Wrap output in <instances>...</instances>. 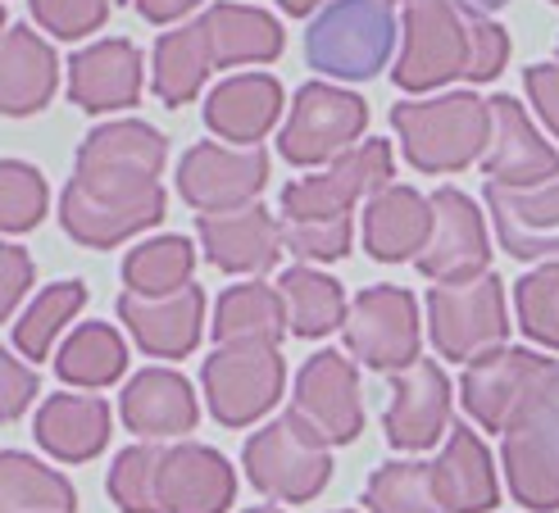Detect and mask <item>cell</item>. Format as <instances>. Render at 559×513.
I'll use <instances>...</instances> for the list:
<instances>
[{
  "label": "cell",
  "mask_w": 559,
  "mask_h": 513,
  "mask_svg": "<svg viewBox=\"0 0 559 513\" xmlns=\"http://www.w3.org/2000/svg\"><path fill=\"white\" fill-rule=\"evenodd\" d=\"M195 232H201L205 260L223 273H269L283 254V227L269 218L264 205L201 214Z\"/></svg>",
  "instance_id": "cell-21"
},
{
  "label": "cell",
  "mask_w": 559,
  "mask_h": 513,
  "mask_svg": "<svg viewBox=\"0 0 559 513\" xmlns=\"http://www.w3.org/2000/svg\"><path fill=\"white\" fill-rule=\"evenodd\" d=\"M550 395H555V405H559V368H555V386H550Z\"/></svg>",
  "instance_id": "cell-50"
},
{
  "label": "cell",
  "mask_w": 559,
  "mask_h": 513,
  "mask_svg": "<svg viewBox=\"0 0 559 513\" xmlns=\"http://www.w3.org/2000/svg\"><path fill=\"white\" fill-rule=\"evenodd\" d=\"M428 205H432V232H428L424 250L414 254L418 273L432 282H468V277L487 273L491 246H487V227H483L478 205L455 187H437L428 195Z\"/></svg>",
  "instance_id": "cell-15"
},
{
  "label": "cell",
  "mask_w": 559,
  "mask_h": 513,
  "mask_svg": "<svg viewBox=\"0 0 559 513\" xmlns=\"http://www.w3.org/2000/svg\"><path fill=\"white\" fill-rule=\"evenodd\" d=\"M237 477L210 445H174L159 454L155 504L159 513H223L233 504Z\"/></svg>",
  "instance_id": "cell-20"
},
{
  "label": "cell",
  "mask_w": 559,
  "mask_h": 513,
  "mask_svg": "<svg viewBox=\"0 0 559 513\" xmlns=\"http://www.w3.org/2000/svg\"><path fill=\"white\" fill-rule=\"evenodd\" d=\"M445 418H451V382L432 359H414L396 368L391 382V405L382 414L386 441L396 450H428L441 441Z\"/></svg>",
  "instance_id": "cell-18"
},
{
  "label": "cell",
  "mask_w": 559,
  "mask_h": 513,
  "mask_svg": "<svg viewBox=\"0 0 559 513\" xmlns=\"http://www.w3.org/2000/svg\"><path fill=\"white\" fill-rule=\"evenodd\" d=\"M132 5H136V14H142L146 23H174V19L191 14L201 0H132Z\"/></svg>",
  "instance_id": "cell-47"
},
{
  "label": "cell",
  "mask_w": 559,
  "mask_h": 513,
  "mask_svg": "<svg viewBox=\"0 0 559 513\" xmlns=\"http://www.w3.org/2000/svg\"><path fill=\"white\" fill-rule=\"evenodd\" d=\"M523 87H527V96H533L542 123L559 136V64H533V69H523Z\"/></svg>",
  "instance_id": "cell-46"
},
{
  "label": "cell",
  "mask_w": 559,
  "mask_h": 513,
  "mask_svg": "<svg viewBox=\"0 0 559 513\" xmlns=\"http://www.w3.org/2000/svg\"><path fill=\"white\" fill-rule=\"evenodd\" d=\"M27 5H33V19L46 27L50 37L78 41V37L96 33V27L109 19V5H115V0H27Z\"/></svg>",
  "instance_id": "cell-42"
},
{
  "label": "cell",
  "mask_w": 559,
  "mask_h": 513,
  "mask_svg": "<svg viewBox=\"0 0 559 513\" xmlns=\"http://www.w3.org/2000/svg\"><path fill=\"white\" fill-rule=\"evenodd\" d=\"M346 513H350V509H346Z\"/></svg>",
  "instance_id": "cell-54"
},
{
  "label": "cell",
  "mask_w": 559,
  "mask_h": 513,
  "mask_svg": "<svg viewBox=\"0 0 559 513\" xmlns=\"http://www.w3.org/2000/svg\"><path fill=\"white\" fill-rule=\"evenodd\" d=\"M277 296H283V313H287V332L296 336H328L346 319V296L332 277L314 273V269H287L277 277Z\"/></svg>",
  "instance_id": "cell-32"
},
{
  "label": "cell",
  "mask_w": 559,
  "mask_h": 513,
  "mask_svg": "<svg viewBox=\"0 0 559 513\" xmlns=\"http://www.w3.org/2000/svg\"><path fill=\"white\" fill-rule=\"evenodd\" d=\"M287 332L283 296L246 282V287H228L214 313V341H277Z\"/></svg>",
  "instance_id": "cell-34"
},
{
  "label": "cell",
  "mask_w": 559,
  "mask_h": 513,
  "mask_svg": "<svg viewBox=\"0 0 559 513\" xmlns=\"http://www.w3.org/2000/svg\"><path fill=\"white\" fill-rule=\"evenodd\" d=\"M373 513H445L432 491V464H386L369 477Z\"/></svg>",
  "instance_id": "cell-37"
},
{
  "label": "cell",
  "mask_w": 559,
  "mask_h": 513,
  "mask_svg": "<svg viewBox=\"0 0 559 513\" xmlns=\"http://www.w3.org/2000/svg\"><path fill=\"white\" fill-rule=\"evenodd\" d=\"M555 386V359H542L533 350H483L473 355L464 373V409L478 418L487 432H506V427Z\"/></svg>",
  "instance_id": "cell-8"
},
{
  "label": "cell",
  "mask_w": 559,
  "mask_h": 513,
  "mask_svg": "<svg viewBox=\"0 0 559 513\" xmlns=\"http://www.w3.org/2000/svg\"><path fill=\"white\" fill-rule=\"evenodd\" d=\"M264 182H269V155L260 146H218V141H201V146H191L187 159L178 164L182 201L201 214L255 205Z\"/></svg>",
  "instance_id": "cell-11"
},
{
  "label": "cell",
  "mask_w": 559,
  "mask_h": 513,
  "mask_svg": "<svg viewBox=\"0 0 559 513\" xmlns=\"http://www.w3.org/2000/svg\"><path fill=\"white\" fill-rule=\"evenodd\" d=\"M355 227L350 214H328V218H283V250H292L296 260L328 264L350 254Z\"/></svg>",
  "instance_id": "cell-39"
},
{
  "label": "cell",
  "mask_w": 559,
  "mask_h": 513,
  "mask_svg": "<svg viewBox=\"0 0 559 513\" xmlns=\"http://www.w3.org/2000/svg\"><path fill=\"white\" fill-rule=\"evenodd\" d=\"M123 422L142 437H182L195 427V395L191 386L169 373V368H146L136 373L123 391V405H119Z\"/></svg>",
  "instance_id": "cell-29"
},
{
  "label": "cell",
  "mask_w": 559,
  "mask_h": 513,
  "mask_svg": "<svg viewBox=\"0 0 559 513\" xmlns=\"http://www.w3.org/2000/svg\"><path fill=\"white\" fill-rule=\"evenodd\" d=\"M205 41H210V60L214 69H237V64H269L283 55V27L273 14L255 10V5H210L201 14Z\"/></svg>",
  "instance_id": "cell-27"
},
{
  "label": "cell",
  "mask_w": 559,
  "mask_h": 513,
  "mask_svg": "<svg viewBox=\"0 0 559 513\" xmlns=\"http://www.w3.org/2000/svg\"><path fill=\"white\" fill-rule=\"evenodd\" d=\"M27 287H33V260H27V250L0 241V323L14 313Z\"/></svg>",
  "instance_id": "cell-45"
},
{
  "label": "cell",
  "mask_w": 559,
  "mask_h": 513,
  "mask_svg": "<svg viewBox=\"0 0 559 513\" xmlns=\"http://www.w3.org/2000/svg\"><path fill=\"white\" fill-rule=\"evenodd\" d=\"M346 350L378 368V373H396V368L418 359V309L405 287H369L359 291L350 313L342 319Z\"/></svg>",
  "instance_id": "cell-10"
},
{
  "label": "cell",
  "mask_w": 559,
  "mask_h": 513,
  "mask_svg": "<svg viewBox=\"0 0 559 513\" xmlns=\"http://www.w3.org/2000/svg\"><path fill=\"white\" fill-rule=\"evenodd\" d=\"M391 50H396V0H323L305 33L310 69L337 82L382 73Z\"/></svg>",
  "instance_id": "cell-2"
},
{
  "label": "cell",
  "mask_w": 559,
  "mask_h": 513,
  "mask_svg": "<svg viewBox=\"0 0 559 513\" xmlns=\"http://www.w3.org/2000/svg\"><path fill=\"white\" fill-rule=\"evenodd\" d=\"M432 346L445 359H473L510 336L506 319V282L496 273H478L468 282H441L428 296Z\"/></svg>",
  "instance_id": "cell-6"
},
{
  "label": "cell",
  "mask_w": 559,
  "mask_h": 513,
  "mask_svg": "<svg viewBox=\"0 0 559 513\" xmlns=\"http://www.w3.org/2000/svg\"><path fill=\"white\" fill-rule=\"evenodd\" d=\"M391 128H396L405 159L418 174H460L487 151L491 114L487 100L473 92H455L437 100L391 105Z\"/></svg>",
  "instance_id": "cell-3"
},
{
  "label": "cell",
  "mask_w": 559,
  "mask_h": 513,
  "mask_svg": "<svg viewBox=\"0 0 559 513\" xmlns=\"http://www.w3.org/2000/svg\"><path fill=\"white\" fill-rule=\"evenodd\" d=\"M164 159L169 141L151 123H105L78 146L73 182L64 187L60 223L78 246L109 250L164 218Z\"/></svg>",
  "instance_id": "cell-1"
},
{
  "label": "cell",
  "mask_w": 559,
  "mask_h": 513,
  "mask_svg": "<svg viewBox=\"0 0 559 513\" xmlns=\"http://www.w3.org/2000/svg\"><path fill=\"white\" fill-rule=\"evenodd\" d=\"M292 418L323 445H350L365 432V405H359V378L350 359L323 350L300 368Z\"/></svg>",
  "instance_id": "cell-12"
},
{
  "label": "cell",
  "mask_w": 559,
  "mask_h": 513,
  "mask_svg": "<svg viewBox=\"0 0 559 513\" xmlns=\"http://www.w3.org/2000/svg\"><path fill=\"white\" fill-rule=\"evenodd\" d=\"M210 69H214V60H210V41H205L201 19L187 27H174V33H164L155 41V96L164 105H187L201 92Z\"/></svg>",
  "instance_id": "cell-30"
},
{
  "label": "cell",
  "mask_w": 559,
  "mask_h": 513,
  "mask_svg": "<svg viewBox=\"0 0 559 513\" xmlns=\"http://www.w3.org/2000/svg\"><path fill=\"white\" fill-rule=\"evenodd\" d=\"M369 128V105L355 92L328 87V82H305L296 105L277 136V151L292 164H328L350 151Z\"/></svg>",
  "instance_id": "cell-9"
},
{
  "label": "cell",
  "mask_w": 559,
  "mask_h": 513,
  "mask_svg": "<svg viewBox=\"0 0 559 513\" xmlns=\"http://www.w3.org/2000/svg\"><path fill=\"white\" fill-rule=\"evenodd\" d=\"M73 487L37 460L0 450V513H73Z\"/></svg>",
  "instance_id": "cell-31"
},
{
  "label": "cell",
  "mask_w": 559,
  "mask_h": 513,
  "mask_svg": "<svg viewBox=\"0 0 559 513\" xmlns=\"http://www.w3.org/2000/svg\"><path fill=\"white\" fill-rule=\"evenodd\" d=\"M510 60V37L506 27L483 19V14H468V69L464 77L468 82H491Z\"/></svg>",
  "instance_id": "cell-43"
},
{
  "label": "cell",
  "mask_w": 559,
  "mask_h": 513,
  "mask_svg": "<svg viewBox=\"0 0 559 513\" xmlns=\"http://www.w3.org/2000/svg\"><path fill=\"white\" fill-rule=\"evenodd\" d=\"M468 69V14L455 0H405V50L396 64L401 92H432Z\"/></svg>",
  "instance_id": "cell-5"
},
{
  "label": "cell",
  "mask_w": 559,
  "mask_h": 513,
  "mask_svg": "<svg viewBox=\"0 0 559 513\" xmlns=\"http://www.w3.org/2000/svg\"><path fill=\"white\" fill-rule=\"evenodd\" d=\"M0 33H5V5H0Z\"/></svg>",
  "instance_id": "cell-51"
},
{
  "label": "cell",
  "mask_w": 559,
  "mask_h": 513,
  "mask_svg": "<svg viewBox=\"0 0 559 513\" xmlns=\"http://www.w3.org/2000/svg\"><path fill=\"white\" fill-rule=\"evenodd\" d=\"M519 327L559 350V264H546L519 282Z\"/></svg>",
  "instance_id": "cell-41"
},
{
  "label": "cell",
  "mask_w": 559,
  "mask_h": 513,
  "mask_svg": "<svg viewBox=\"0 0 559 513\" xmlns=\"http://www.w3.org/2000/svg\"><path fill=\"white\" fill-rule=\"evenodd\" d=\"M483 201L491 210L496 237L514 260L559 264V174L537 187H500L487 182Z\"/></svg>",
  "instance_id": "cell-16"
},
{
  "label": "cell",
  "mask_w": 559,
  "mask_h": 513,
  "mask_svg": "<svg viewBox=\"0 0 559 513\" xmlns=\"http://www.w3.org/2000/svg\"><path fill=\"white\" fill-rule=\"evenodd\" d=\"M455 5H460L464 14H491V10H500V5H510V0H455Z\"/></svg>",
  "instance_id": "cell-48"
},
{
  "label": "cell",
  "mask_w": 559,
  "mask_h": 513,
  "mask_svg": "<svg viewBox=\"0 0 559 513\" xmlns=\"http://www.w3.org/2000/svg\"><path fill=\"white\" fill-rule=\"evenodd\" d=\"M37 373L27 363L10 359V350H0V422H14L37 395Z\"/></svg>",
  "instance_id": "cell-44"
},
{
  "label": "cell",
  "mask_w": 559,
  "mask_h": 513,
  "mask_svg": "<svg viewBox=\"0 0 559 513\" xmlns=\"http://www.w3.org/2000/svg\"><path fill=\"white\" fill-rule=\"evenodd\" d=\"M250 513H283V509H250Z\"/></svg>",
  "instance_id": "cell-52"
},
{
  "label": "cell",
  "mask_w": 559,
  "mask_h": 513,
  "mask_svg": "<svg viewBox=\"0 0 559 513\" xmlns=\"http://www.w3.org/2000/svg\"><path fill=\"white\" fill-rule=\"evenodd\" d=\"M201 382L210 395V414L223 427H246L264 418L283 395L277 341H218V350L201 368Z\"/></svg>",
  "instance_id": "cell-4"
},
{
  "label": "cell",
  "mask_w": 559,
  "mask_h": 513,
  "mask_svg": "<svg viewBox=\"0 0 559 513\" xmlns=\"http://www.w3.org/2000/svg\"><path fill=\"white\" fill-rule=\"evenodd\" d=\"M391 182V146L386 141H359L342 151L337 164L319 178H300L283 191V218H328V214H350L359 201Z\"/></svg>",
  "instance_id": "cell-14"
},
{
  "label": "cell",
  "mask_w": 559,
  "mask_h": 513,
  "mask_svg": "<svg viewBox=\"0 0 559 513\" xmlns=\"http://www.w3.org/2000/svg\"><path fill=\"white\" fill-rule=\"evenodd\" d=\"M246 477L273 500H287V504H305L314 500L328 477H332V460H328V445L314 441L305 427L287 414L269 422L264 432H255L246 441Z\"/></svg>",
  "instance_id": "cell-7"
},
{
  "label": "cell",
  "mask_w": 559,
  "mask_h": 513,
  "mask_svg": "<svg viewBox=\"0 0 559 513\" xmlns=\"http://www.w3.org/2000/svg\"><path fill=\"white\" fill-rule=\"evenodd\" d=\"M164 445H132L109 468V496L123 513H159L155 504V473Z\"/></svg>",
  "instance_id": "cell-40"
},
{
  "label": "cell",
  "mask_w": 559,
  "mask_h": 513,
  "mask_svg": "<svg viewBox=\"0 0 559 513\" xmlns=\"http://www.w3.org/2000/svg\"><path fill=\"white\" fill-rule=\"evenodd\" d=\"M119 319L136 336V346L155 359H182L201 341V319H205V291L195 282H182L169 296H119Z\"/></svg>",
  "instance_id": "cell-19"
},
{
  "label": "cell",
  "mask_w": 559,
  "mask_h": 513,
  "mask_svg": "<svg viewBox=\"0 0 559 513\" xmlns=\"http://www.w3.org/2000/svg\"><path fill=\"white\" fill-rule=\"evenodd\" d=\"M109 441V405L100 395H50L37 414V445L64 464L96 460Z\"/></svg>",
  "instance_id": "cell-28"
},
{
  "label": "cell",
  "mask_w": 559,
  "mask_h": 513,
  "mask_svg": "<svg viewBox=\"0 0 559 513\" xmlns=\"http://www.w3.org/2000/svg\"><path fill=\"white\" fill-rule=\"evenodd\" d=\"M428 232H432V205L414 187L386 182L365 201V246L373 260L401 264L424 250Z\"/></svg>",
  "instance_id": "cell-25"
},
{
  "label": "cell",
  "mask_w": 559,
  "mask_h": 513,
  "mask_svg": "<svg viewBox=\"0 0 559 513\" xmlns=\"http://www.w3.org/2000/svg\"><path fill=\"white\" fill-rule=\"evenodd\" d=\"M69 96L87 114L136 105V96H142V50L123 37L78 50L69 60Z\"/></svg>",
  "instance_id": "cell-22"
},
{
  "label": "cell",
  "mask_w": 559,
  "mask_h": 513,
  "mask_svg": "<svg viewBox=\"0 0 559 513\" xmlns=\"http://www.w3.org/2000/svg\"><path fill=\"white\" fill-rule=\"evenodd\" d=\"M55 87H60V64L46 37L33 27H5L0 33V114H37L50 105Z\"/></svg>",
  "instance_id": "cell-23"
},
{
  "label": "cell",
  "mask_w": 559,
  "mask_h": 513,
  "mask_svg": "<svg viewBox=\"0 0 559 513\" xmlns=\"http://www.w3.org/2000/svg\"><path fill=\"white\" fill-rule=\"evenodd\" d=\"M506 473L519 504L537 513L559 509V405L550 391L506 427Z\"/></svg>",
  "instance_id": "cell-13"
},
{
  "label": "cell",
  "mask_w": 559,
  "mask_h": 513,
  "mask_svg": "<svg viewBox=\"0 0 559 513\" xmlns=\"http://www.w3.org/2000/svg\"><path fill=\"white\" fill-rule=\"evenodd\" d=\"M555 5H559V0H555Z\"/></svg>",
  "instance_id": "cell-53"
},
{
  "label": "cell",
  "mask_w": 559,
  "mask_h": 513,
  "mask_svg": "<svg viewBox=\"0 0 559 513\" xmlns=\"http://www.w3.org/2000/svg\"><path fill=\"white\" fill-rule=\"evenodd\" d=\"M432 491L445 504V513H487V509H496V500H500L496 468H491V454L478 441V432L451 427V441H445L441 460L432 464Z\"/></svg>",
  "instance_id": "cell-26"
},
{
  "label": "cell",
  "mask_w": 559,
  "mask_h": 513,
  "mask_svg": "<svg viewBox=\"0 0 559 513\" xmlns=\"http://www.w3.org/2000/svg\"><path fill=\"white\" fill-rule=\"evenodd\" d=\"M46 178L23 159H0V232H27L46 218Z\"/></svg>",
  "instance_id": "cell-38"
},
{
  "label": "cell",
  "mask_w": 559,
  "mask_h": 513,
  "mask_svg": "<svg viewBox=\"0 0 559 513\" xmlns=\"http://www.w3.org/2000/svg\"><path fill=\"white\" fill-rule=\"evenodd\" d=\"M123 368H128V346H123V336L109 323H82L60 346V359H55V373H60V382L92 386V391L119 382Z\"/></svg>",
  "instance_id": "cell-33"
},
{
  "label": "cell",
  "mask_w": 559,
  "mask_h": 513,
  "mask_svg": "<svg viewBox=\"0 0 559 513\" xmlns=\"http://www.w3.org/2000/svg\"><path fill=\"white\" fill-rule=\"evenodd\" d=\"M123 282L136 296H169L182 282H191V241L187 237H155L128 250Z\"/></svg>",
  "instance_id": "cell-35"
},
{
  "label": "cell",
  "mask_w": 559,
  "mask_h": 513,
  "mask_svg": "<svg viewBox=\"0 0 559 513\" xmlns=\"http://www.w3.org/2000/svg\"><path fill=\"white\" fill-rule=\"evenodd\" d=\"M283 114V82L269 73H237L205 100V123L233 146H255Z\"/></svg>",
  "instance_id": "cell-24"
},
{
  "label": "cell",
  "mask_w": 559,
  "mask_h": 513,
  "mask_svg": "<svg viewBox=\"0 0 559 513\" xmlns=\"http://www.w3.org/2000/svg\"><path fill=\"white\" fill-rule=\"evenodd\" d=\"M487 114H491V132H487L483 168H487L491 182H500V187H537V182L559 174L555 146L542 141V132L533 128V119H527L514 96H491Z\"/></svg>",
  "instance_id": "cell-17"
},
{
  "label": "cell",
  "mask_w": 559,
  "mask_h": 513,
  "mask_svg": "<svg viewBox=\"0 0 559 513\" xmlns=\"http://www.w3.org/2000/svg\"><path fill=\"white\" fill-rule=\"evenodd\" d=\"M82 305H87V287H82V282H55V287H46L14 323V346L23 350V359H46L60 327Z\"/></svg>",
  "instance_id": "cell-36"
},
{
  "label": "cell",
  "mask_w": 559,
  "mask_h": 513,
  "mask_svg": "<svg viewBox=\"0 0 559 513\" xmlns=\"http://www.w3.org/2000/svg\"><path fill=\"white\" fill-rule=\"evenodd\" d=\"M277 5H283L287 14H296V19H300V14H314V10L323 5V0H277Z\"/></svg>",
  "instance_id": "cell-49"
}]
</instances>
